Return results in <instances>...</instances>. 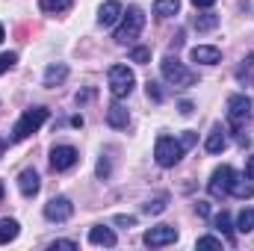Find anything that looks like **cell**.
Masks as SVG:
<instances>
[{
	"mask_svg": "<svg viewBox=\"0 0 254 251\" xmlns=\"http://www.w3.org/2000/svg\"><path fill=\"white\" fill-rule=\"evenodd\" d=\"M178 228H172V225H157V228H151V231H145V237H142V243L148 246V249H163V246H175L178 243Z\"/></svg>",
	"mask_w": 254,
	"mask_h": 251,
	"instance_id": "52a82bcc",
	"label": "cell"
},
{
	"mask_svg": "<svg viewBox=\"0 0 254 251\" xmlns=\"http://www.w3.org/2000/svg\"><path fill=\"white\" fill-rule=\"evenodd\" d=\"M160 71H163V80H166V83H172L175 89H187V86H195V83H198V74L190 71L187 65L181 63L178 57H172V54H166V57H163Z\"/></svg>",
	"mask_w": 254,
	"mask_h": 251,
	"instance_id": "6da1fadb",
	"label": "cell"
},
{
	"mask_svg": "<svg viewBox=\"0 0 254 251\" xmlns=\"http://www.w3.org/2000/svg\"><path fill=\"white\" fill-rule=\"evenodd\" d=\"M107 125L116 127V130H125V127L130 125V113H127V107H122L119 101L110 104V107H107Z\"/></svg>",
	"mask_w": 254,
	"mask_h": 251,
	"instance_id": "9a60e30c",
	"label": "cell"
},
{
	"mask_svg": "<svg viewBox=\"0 0 254 251\" xmlns=\"http://www.w3.org/2000/svg\"><path fill=\"white\" fill-rule=\"evenodd\" d=\"M18 234H21V225H18L15 219L3 216V219H0V246H6V243L18 240Z\"/></svg>",
	"mask_w": 254,
	"mask_h": 251,
	"instance_id": "d6986e66",
	"label": "cell"
},
{
	"mask_svg": "<svg viewBox=\"0 0 254 251\" xmlns=\"http://www.w3.org/2000/svg\"><path fill=\"white\" fill-rule=\"evenodd\" d=\"M89 243H92V246H104V249H113L119 240H116V234H113L110 228H104V225H95V228L89 231Z\"/></svg>",
	"mask_w": 254,
	"mask_h": 251,
	"instance_id": "2e32d148",
	"label": "cell"
},
{
	"mask_svg": "<svg viewBox=\"0 0 254 251\" xmlns=\"http://www.w3.org/2000/svg\"><path fill=\"white\" fill-rule=\"evenodd\" d=\"M77 160H80V154H77L74 145H57V148H51V169H54V172H68V169H74Z\"/></svg>",
	"mask_w": 254,
	"mask_h": 251,
	"instance_id": "9c48e42d",
	"label": "cell"
},
{
	"mask_svg": "<svg viewBox=\"0 0 254 251\" xmlns=\"http://www.w3.org/2000/svg\"><path fill=\"white\" fill-rule=\"evenodd\" d=\"M254 113V101L246 98V95H231L228 98V125L234 130H243V127L252 122Z\"/></svg>",
	"mask_w": 254,
	"mask_h": 251,
	"instance_id": "5b68a950",
	"label": "cell"
},
{
	"mask_svg": "<svg viewBox=\"0 0 254 251\" xmlns=\"http://www.w3.org/2000/svg\"><path fill=\"white\" fill-rule=\"evenodd\" d=\"M213 225H216V231H219L222 237H228V243L234 246V225H231V213H228V210H222V213L213 219Z\"/></svg>",
	"mask_w": 254,
	"mask_h": 251,
	"instance_id": "44dd1931",
	"label": "cell"
},
{
	"mask_svg": "<svg viewBox=\"0 0 254 251\" xmlns=\"http://www.w3.org/2000/svg\"><path fill=\"white\" fill-rule=\"evenodd\" d=\"M71 3L74 0H39V9L48 12V15H63V12L71 9Z\"/></svg>",
	"mask_w": 254,
	"mask_h": 251,
	"instance_id": "7402d4cb",
	"label": "cell"
},
{
	"mask_svg": "<svg viewBox=\"0 0 254 251\" xmlns=\"http://www.w3.org/2000/svg\"><path fill=\"white\" fill-rule=\"evenodd\" d=\"M204 148L210 151V154H222L225 148H228V130L222 125H213V130L207 133V142H204Z\"/></svg>",
	"mask_w": 254,
	"mask_h": 251,
	"instance_id": "5bb4252c",
	"label": "cell"
},
{
	"mask_svg": "<svg viewBox=\"0 0 254 251\" xmlns=\"http://www.w3.org/2000/svg\"><path fill=\"white\" fill-rule=\"evenodd\" d=\"M237 231H240V234H252L254 231V207L243 210V213L237 216Z\"/></svg>",
	"mask_w": 254,
	"mask_h": 251,
	"instance_id": "d4e9b609",
	"label": "cell"
},
{
	"mask_svg": "<svg viewBox=\"0 0 254 251\" xmlns=\"http://www.w3.org/2000/svg\"><path fill=\"white\" fill-rule=\"evenodd\" d=\"M18 189H21V195H24V198H33V195H39V189H42L39 172H36V169H24V172L18 175Z\"/></svg>",
	"mask_w": 254,
	"mask_h": 251,
	"instance_id": "7c38bea8",
	"label": "cell"
},
{
	"mask_svg": "<svg viewBox=\"0 0 254 251\" xmlns=\"http://www.w3.org/2000/svg\"><path fill=\"white\" fill-rule=\"evenodd\" d=\"M178 9H181V0H157L154 3V15H160V18H172V15H178Z\"/></svg>",
	"mask_w": 254,
	"mask_h": 251,
	"instance_id": "cb8c5ba5",
	"label": "cell"
},
{
	"mask_svg": "<svg viewBox=\"0 0 254 251\" xmlns=\"http://www.w3.org/2000/svg\"><path fill=\"white\" fill-rule=\"evenodd\" d=\"M169 207V195H157V198H151L148 204H145V213L148 216H157V213H163Z\"/></svg>",
	"mask_w": 254,
	"mask_h": 251,
	"instance_id": "484cf974",
	"label": "cell"
},
{
	"mask_svg": "<svg viewBox=\"0 0 254 251\" xmlns=\"http://www.w3.org/2000/svg\"><path fill=\"white\" fill-rule=\"evenodd\" d=\"M231 195L240 198V201H249L254 195V181H246L243 175H234V181H231Z\"/></svg>",
	"mask_w": 254,
	"mask_h": 251,
	"instance_id": "ac0fdd59",
	"label": "cell"
},
{
	"mask_svg": "<svg viewBox=\"0 0 254 251\" xmlns=\"http://www.w3.org/2000/svg\"><path fill=\"white\" fill-rule=\"evenodd\" d=\"M234 169L231 166H219L213 175H210V184H207V192L213 195V198H225V195H231V181H234Z\"/></svg>",
	"mask_w": 254,
	"mask_h": 251,
	"instance_id": "ba28073f",
	"label": "cell"
},
{
	"mask_svg": "<svg viewBox=\"0 0 254 251\" xmlns=\"http://www.w3.org/2000/svg\"><path fill=\"white\" fill-rule=\"evenodd\" d=\"M116 225H127V228H133V225H136V216H116Z\"/></svg>",
	"mask_w": 254,
	"mask_h": 251,
	"instance_id": "d590c367",
	"label": "cell"
},
{
	"mask_svg": "<svg viewBox=\"0 0 254 251\" xmlns=\"http://www.w3.org/2000/svg\"><path fill=\"white\" fill-rule=\"evenodd\" d=\"M234 77H237V83H240V86H254V54H249L243 63L237 65Z\"/></svg>",
	"mask_w": 254,
	"mask_h": 251,
	"instance_id": "e0dca14e",
	"label": "cell"
},
{
	"mask_svg": "<svg viewBox=\"0 0 254 251\" xmlns=\"http://www.w3.org/2000/svg\"><path fill=\"white\" fill-rule=\"evenodd\" d=\"M71 213H74V204H71V198H65V195H57V198H51V201L45 204V219H48V222L63 225V222L71 219Z\"/></svg>",
	"mask_w": 254,
	"mask_h": 251,
	"instance_id": "30bf717a",
	"label": "cell"
},
{
	"mask_svg": "<svg viewBox=\"0 0 254 251\" xmlns=\"http://www.w3.org/2000/svg\"><path fill=\"white\" fill-rule=\"evenodd\" d=\"M142 27H145V12L139 6H130L125 15H122V27L116 30V42L119 45H130L142 33Z\"/></svg>",
	"mask_w": 254,
	"mask_h": 251,
	"instance_id": "277c9868",
	"label": "cell"
},
{
	"mask_svg": "<svg viewBox=\"0 0 254 251\" xmlns=\"http://www.w3.org/2000/svg\"><path fill=\"white\" fill-rule=\"evenodd\" d=\"M3 151H6V142H3V139H0V157H3Z\"/></svg>",
	"mask_w": 254,
	"mask_h": 251,
	"instance_id": "ab89813d",
	"label": "cell"
},
{
	"mask_svg": "<svg viewBox=\"0 0 254 251\" xmlns=\"http://www.w3.org/2000/svg\"><path fill=\"white\" fill-rule=\"evenodd\" d=\"M192 27H195L198 33H210V30L219 27V15H210V12H207V15H195V18H192Z\"/></svg>",
	"mask_w": 254,
	"mask_h": 251,
	"instance_id": "603a6c76",
	"label": "cell"
},
{
	"mask_svg": "<svg viewBox=\"0 0 254 251\" xmlns=\"http://www.w3.org/2000/svg\"><path fill=\"white\" fill-rule=\"evenodd\" d=\"M213 3H216V0H192V6H195V9H210Z\"/></svg>",
	"mask_w": 254,
	"mask_h": 251,
	"instance_id": "74e56055",
	"label": "cell"
},
{
	"mask_svg": "<svg viewBox=\"0 0 254 251\" xmlns=\"http://www.w3.org/2000/svg\"><path fill=\"white\" fill-rule=\"evenodd\" d=\"M65 77H68V65L65 63H54V65H48V71H45V86H60Z\"/></svg>",
	"mask_w": 254,
	"mask_h": 251,
	"instance_id": "ffe728a7",
	"label": "cell"
},
{
	"mask_svg": "<svg viewBox=\"0 0 254 251\" xmlns=\"http://www.w3.org/2000/svg\"><path fill=\"white\" fill-rule=\"evenodd\" d=\"M195 142H198V133H192V130H184V133H181V145H184V151H190Z\"/></svg>",
	"mask_w": 254,
	"mask_h": 251,
	"instance_id": "4dcf8cb0",
	"label": "cell"
},
{
	"mask_svg": "<svg viewBox=\"0 0 254 251\" xmlns=\"http://www.w3.org/2000/svg\"><path fill=\"white\" fill-rule=\"evenodd\" d=\"M15 63H18V54H12V51H9V54H0V74L9 71Z\"/></svg>",
	"mask_w": 254,
	"mask_h": 251,
	"instance_id": "f546056e",
	"label": "cell"
},
{
	"mask_svg": "<svg viewBox=\"0 0 254 251\" xmlns=\"http://www.w3.org/2000/svg\"><path fill=\"white\" fill-rule=\"evenodd\" d=\"M195 213H198L201 219H207V216H210V204H207V201H198V204H195Z\"/></svg>",
	"mask_w": 254,
	"mask_h": 251,
	"instance_id": "836d02e7",
	"label": "cell"
},
{
	"mask_svg": "<svg viewBox=\"0 0 254 251\" xmlns=\"http://www.w3.org/2000/svg\"><path fill=\"white\" fill-rule=\"evenodd\" d=\"M57 249L74 251V249H77V243H74V240H57V243H51V251H57Z\"/></svg>",
	"mask_w": 254,
	"mask_h": 251,
	"instance_id": "d6a6232c",
	"label": "cell"
},
{
	"mask_svg": "<svg viewBox=\"0 0 254 251\" xmlns=\"http://www.w3.org/2000/svg\"><path fill=\"white\" fill-rule=\"evenodd\" d=\"M178 110H181V116H192L195 104H192V101H181V104H178Z\"/></svg>",
	"mask_w": 254,
	"mask_h": 251,
	"instance_id": "e575fe53",
	"label": "cell"
},
{
	"mask_svg": "<svg viewBox=\"0 0 254 251\" xmlns=\"http://www.w3.org/2000/svg\"><path fill=\"white\" fill-rule=\"evenodd\" d=\"M98 178H101V181H107V178H110V160H107V157H101V160H98Z\"/></svg>",
	"mask_w": 254,
	"mask_h": 251,
	"instance_id": "1f68e13d",
	"label": "cell"
},
{
	"mask_svg": "<svg viewBox=\"0 0 254 251\" xmlns=\"http://www.w3.org/2000/svg\"><path fill=\"white\" fill-rule=\"evenodd\" d=\"M181 157H184L181 139H175V136H160V139H157V145H154V160H157V166L172 169V166L181 163Z\"/></svg>",
	"mask_w": 254,
	"mask_h": 251,
	"instance_id": "3957f363",
	"label": "cell"
},
{
	"mask_svg": "<svg viewBox=\"0 0 254 251\" xmlns=\"http://www.w3.org/2000/svg\"><path fill=\"white\" fill-rule=\"evenodd\" d=\"M122 15H125V6H122L119 0H107V3L98 9V24H101V27H113V24L122 21Z\"/></svg>",
	"mask_w": 254,
	"mask_h": 251,
	"instance_id": "8fae6325",
	"label": "cell"
},
{
	"mask_svg": "<svg viewBox=\"0 0 254 251\" xmlns=\"http://www.w3.org/2000/svg\"><path fill=\"white\" fill-rule=\"evenodd\" d=\"M48 119H51V113H48L45 107H33V110H27V113L15 122V127H12V142H24L27 136L39 133V127L45 125Z\"/></svg>",
	"mask_w": 254,
	"mask_h": 251,
	"instance_id": "7a4b0ae2",
	"label": "cell"
},
{
	"mask_svg": "<svg viewBox=\"0 0 254 251\" xmlns=\"http://www.w3.org/2000/svg\"><path fill=\"white\" fill-rule=\"evenodd\" d=\"M145 92H148V98H151L154 104H163V101H166V92H163V86H160L157 80H148V83H145Z\"/></svg>",
	"mask_w": 254,
	"mask_h": 251,
	"instance_id": "4316f807",
	"label": "cell"
},
{
	"mask_svg": "<svg viewBox=\"0 0 254 251\" xmlns=\"http://www.w3.org/2000/svg\"><path fill=\"white\" fill-rule=\"evenodd\" d=\"M130 60L139 63V65H145L151 60V51H148V48H133V51H130Z\"/></svg>",
	"mask_w": 254,
	"mask_h": 251,
	"instance_id": "f1b7e54d",
	"label": "cell"
},
{
	"mask_svg": "<svg viewBox=\"0 0 254 251\" xmlns=\"http://www.w3.org/2000/svg\"><path fill=\"white\" fill-rule=\"evenodd\" d=\"M246 175H249V181H254V157H249V163H246Z\"/></svg>",
	"mask_w": 254,
	"mask_h": 251,
	"instance_id": "f35d334b",
	"label": "cell"
},
{
	"mask_svg": "<svg viewBox=\"0 0 254 251\" xmlns=\"http://www.w3.org/2000/svg\"><path fill=\"white\" fill-rule=\"evenodd\" d=\"M89 98H92V89H86V92H77V98H74V101H77V104H86Z\"/></svg>",
	"mask_w": 254,
	"mask_h": 251,
	"instance_id": "8d00e7d4",
	"label": "cell"
},
{
	"mask_svg": "<svg viewBox=\"0 0 254 251\" xmlns=\"http://www.w3.org/2000/svg\"><path fill=\"white\" fill-rule=\"evenodd\" d=\"M3 36H6V33H3V24H0V42H3Z\"/></svg>",
	"mask_w": 254,
	"mask_h": 251,
	"instance_id": "60d3db41",
	"label": "cell"
},
{
	"mask_svg": "<svg viewBox=\"0 0 254 251\" xmlns=\"http://www.w3.org/2000/svg\"><path fill=\"white\" fill-rule=\"evenodd\" d=\"M190 60L192 63H201V65H216V63H222V51L213 48V45H198V48L190 51Z\"/></svg>",
	"mask_w": 254,
	"mask_h": 251,
	"instance_id": "4fadbf2b",
	"label": "cell"
},
{
	"mask_svg": "<svg viewBox=\"0 0 254 251\" xmlns=\"http://www.w3.org/2000/svg\"><path fill=\"white\" fill-rule=\"evenodd\" d=\"M3 192H6V189H3V184H0V201H3Z\"/></svg>",
	"mask_w": 254,
	"mask_h": 251,
	"instance_id": "b9f144b4",
	"label": "cell"
},
{
	"mask_svg": "<svg viewBox=\"0 0 254 251\" xmlns=\"http://www.w3.org/2000/svg\"><path fill=\"white\" fill-rule=\"evenodd\" d=\"M107 77H110V92H113V98H127V95L136 89V77H133V71H130L127 65H113Z\"/></svg>",
	"mask_w": 254,
	"mask_h": 251,
	"instance_id": "8992f818",
	"label": "cell"
},
{
	"mask_svg": "<svg viewBox=\"0 0 254 251\" xmlns=\"http://www.w3.org/2000/svg\"><path fill=\"white\" fill-rule=\"evenodd\" d=\"M225 243L219 240V237H201L198 243H195V249H222Z\"/></svg>",
	"mask_w": 254,
	"mask_h": 251,
	"instance_id": "83f0119b",
	"label": "cell"
}]
</instances>
